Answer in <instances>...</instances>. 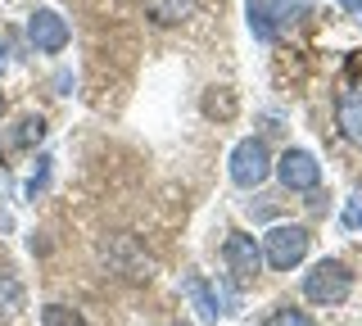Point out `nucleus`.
Here are the masks:
<instances>
[{"label":"nucleus","mask_w":362,"mask_h":326,"mask_svg":"<svg viewBox=\"0 0 362 326\" xmlns=\"http://www.w3.org/2000/svg\"><path fill=\"white\" fill-rule=\"evenodd\" d=\"M349 295H354V272H349L339 258H322V263L303 276V299L317 303V308H339Z\"/></svg>","instance_id":"1"},{"label":"nucleus","mask_w":362,"mask_h":326,"mask_svg":"<svg viewBox=\"0 0 362 326\" xmlns=\"http://www.w3.org/2000/svg\"><path fill=\"white\" fill-rule=\"evenodd\" d=\"M308 245H313L308 227H272L263 235V263L276 267V272H290L308 258Z\"/></svg>","instance_id":"2"},{"label":"nucleus","mask_w":362,"mask_h":326,"mask_svg":"<svg viewBox=\"0 0 362 326\" xmlns=\"http://www.w3.org/2000/svg\"><path fill=\"white\" fill-rule=\"evenodd\" d=\"M267 177H272V154H267V141L245 136V141L231 150V182L240 186V190H254V186H263Z\"/></svg>","instance_id":"3"},{"label":"nucleus","mask_w":362,"mask_h":326,"mask_svg":"<svg viewBox=\"0 0 362 326\" xmlns=\"http://www.w3.org/2000/svg\"><path fill=\"white\" fill-rule=\"evenodd\" d=\"M222 258H226V272L240 281V286L258 281V272H263V245H258L249 231H231V235H226Z\"/></svg>","instance_id":"4"},{"label":"nucleus","mask_w":362,"mask_h":326,"mask_svg":"<svg viewBox=\"0 0 362 326\" xmlns=\"http://www.w3.org/2000/svg\"><path fill=\"white\" fill-rule=\"evenodd\" d=\"M272 168H276V177H281L286 190H317V182H322V163H317L308 150H286Z\"/></svg>","instance_id":"5"},{"label":"nucleus","mask_w":362,"mask_h":326,"mask_svg":"<svg viewBox=\"0 0 362 326\" xmlns=\"http://www.w3.org/2000/svg\"><path fill=\"white\" fill-rule=\"evenodd\" d=\"M28 41L41 54H59L68 41H73V32H68V23L54 9H37V14H28Z\"/></svg>","instance_id":"6"},{"label":"nucleus","mask_w":362,"mask_h":326,"mask_svg":"<svg viewBox=\"0 0 362 326\" xmlns=\"http://www.w3.org/2000/svg\"><path fill=\"white\" fill-rule=\"evenodd\" d=\"M41 141H45V118L28 114L14 127H0V159H14L18 150H37Z\"/></svg>","instance_id":"7"},{"label":"nucleus","mask_w":362,"mask_h":326,"mask_svg":"<svg viewBox=\"0 0 362 326\" xmlns=\"http://www.w3.org/2000/svg\"><path fill=\"white\" fill-rule=\"evenodd\" d=\"M145 14H150L158 28H177L195 14V0H145Z\"/></svg>","instance_id":"8"},{"label":"nucleus","mask_w":362,"mask_h":326,"mask_svg":"<svg viewBox=\"0 0 362 326\" xmlns=\"http://www.w3.org/2000/svg\"><path fill=\"white\" fill-rule=\"evenodd\" d=\"M245 14H249V32H254L258 41H276V9H272V0H245Z\"/></svg>","instance_id":"9"},{"label":"nucleus","mask_w":362,"mask_h":326,"mask_svg":"<svg viewBox=\"0 0 362 326\" xmlns=\"http://www.w3.org/2000/svg\"><path fill=\"white\" fill-rule=\"evenodd\" d=\"M335 122H339V132H344L354 145H362V95H339Z\"/></svg>","instance_id":"10"},{"label":"nucleus","mask_w":362,"mask_h":326,"mask_svg":"<svg viewBox=\"0 0 362 326\" xmlns=\"http://www.w3.org/2000/svg\"><path fill=\"white\" fill-rule=\"evenodd\" d=\"M186 295L195 299V308H199L204 322H218V299H213V290L204 286V276H186Z\"/></svg>","instance_id":"11"},{"label":"nucleus","mask_w":362,"mask_h":326,"mask_svg":"<svg viewBox=\"0 0 362 326\" xmlns=\"http://www.w3.org/2000/svg\"><path fill=\"white\" fill-rule=\"evenodd\" d=\"M41 326H86V318L68 303H45L41 308Z\"/></svg>","instance_id":"12"},{"label":"nucleus","mask_w":362,"mask_h":326,"mask_svg":"<svg viewBox=\"0 0 362 326\" xmlns=\"http://www.w3.org/2000/svg\"><path fill=\"white\" fill-rule=\"evenodd\" d=\"M23 308V286L14 276H0V313H18Z\"/></svg>","instance_id":"13"},{"label":"nucleus","mask_w":362,"mask_h":326,"mask_svg":"<svg viewBox=\"0 0 362 326\" xmlns=\"http://www.w3.org/2000/svg\"><path fill=\"white\" fill-rule=\"evenodd\" d=\"M263 326H317V322L303 308H276V313H267Z\"/></svg>","instance_id":"14"},{"label":"nucleus","mask_w":362,"mask_h":326,"mask_svg":"<svg viewBox=\"0 0 362 326\" xmlns=\"http://www.w3.org/2000/svg\"><path fill=\"white\" fill-rule=\"evenodd\" d=\"M339 5H349V9H354V14L362 18V0H339Z\"/></svg>","instance_id":"15"},{"label":"nucleus","mask_w":362,"mask_h":326,"mask_svg":"<svg viewBox=\"0 0 362 326\" xmlns=\"http://www.w3.org/2000/svg\"><path fill=\"white\" fill-rule=\"evenodd\" d=\"M5 64H9V54H5V37H0V73H5Z\"/></svg>","instance_id":"16"},{"label":"nucleus","mask_w":362,"mask_h":326,"mask_svg":"<svg viewBox=\"0 0 362 326\" xmlns=\"http://www.w3.org/2000/svg\"><path fill=\"white\" fill-rule=\"evenodd\" d=\"M5 109H9V100H5V91H0V114H5Z\"/></svg>","instance_id":"17"},{"label":"nucleus","mask_w":362,"mask_h":326,"mask_svg":"<svg viewBox=\"0 0 362 326\" xmlns=\"http://www.w3.org/2000/svg\"><path fill=\"white\" fill-rule=\"evenodd\" d=\"M354 222H358V227H362V213H354Z\"/></svg>","instance_id":"18"}]
</instances>
